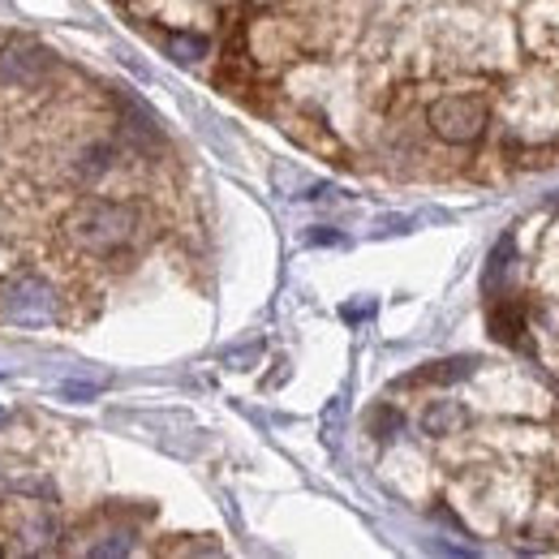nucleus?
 <instances>
[{"label": "nucleus", "mask_w": 559, "mask_h": 559, "mask_svg": "<svg viewBox=\"0 0 559 559\" xmlns=\"http://www.w3.org/2000/svg\"><path fill=\"white\" fill-rule=\"evenodd\" d=\"M139 228L142 211L134 203H121V199H86L61 224L70 250L73 254H86V259H112V254L130 250Z\"/></svg>", "instance_id": "f257e3e1"}, {"label": "nucleus", "mask_w": 559, "mask_h": 559, "mask_svg": "<svg viewBox=\"0 0 559 559\" xmlns=\"http://www.w3.org/2000/svg\"><path fill=\"white\" fill-rule=\"evenodd\" d=\"M61 319V293L57 284L35 272H22V276L4 280L0 284V323H13V328H48Z\"/></svg>", "instance_id": "f03ea898"}, {"label": "nucleus", "mask_w": 559, "mask_h": 559, "mask_svg": "<svg viewBox=\"0 0 559 559\" xmlns=\"http://www.w3.org/2000/svg\"><path fill=\"white\" fill-rule=\"evenodd\" d=\"M426 126L430 134L448 146H474V142L487 134L490 126V104L487 95H439L430 108H426Z\"/></svg>", "instance_id": "7ed1b4c3"}, {"label": "nucleus", "mask_w": 559, "mask_h": 559, "mask_svg": "<svg viewBox=\"0 0 559 559\" xmlns=\"http://www.w3.org/2000/svg\"><path fill=\"white\" fill-rule=\"evenodd\" d=\"M284 130H288L297 142H306L310 151H319V155H345L341 139H332V130H328L319 117H293Z\"/></svg>", "instance_id": "20e7f679"}, {"label": "nucleus", "mask_w": 559, "mask_h": 559, "mask_svg": "<svg viewBox=\"0 0 559 559\" xmlns=\"http://www.w3.org/2000/svg\"><path fill=\"white\" fill-rule=\"evenodd\" d=\"M164 52H168L177 66H199L211 52V44H207V35H199V31H168V35H164Z\"/></svg>", "instance_id": "39448f33"}, {"label": "nucleus", "mask_w": 559, "mask_h": 559, "mask_svg": "<svg viewBox=\"0 0 559 559\" xmlns=\"http://www.w3.org/2000/svg\"><path fill=\"white\" fill-rule=\"evenodd\" d=\"M465 421H469L465 405H456V401H435V405L421 414V430L439 439V435H456Z\"/></svg>", "instance_id": "423d86ee"}, {"label": "nucleus", "mask_w": 559, "mask_h": 559, "mask_svg": "<svg viewBox=\"0 0 559 559\" xmlns=\"http://www.w3.org/2000/svg\"><path fill=\"white\" fill-rule=\"evenodd\" d=\"M490 332H495L499 341L516 345L521 332H525V314H521V306H516V301H495V306H490Z\"/></svg>", "instance_id": "0eeeda50"}, {"label": "nucleus", "mask_w": 559, "mask_h": 559, "mask_svg": "<svg viewBox=\"0 0 559 559\" xmlns=\"http://www.w3.org/2000/svg\"><path fill=\"white\" fill-rule=\"evenodd\" d=\"M474 374V361L469 357H452V361H435L418 374V383H456V379H469Z\"/></svg>", "instance_id": "6e6552de"}, {"label": "nucleus", "mask_w": 559, "mask_h": 559, "mask_svg": "<svg viewBox=\"0 0 559 559\" xmlns=\"http://www.w3.org/2000/svg\"><path fill=\"white\" fill-rule=\"evenodd\" d=\"M104 538H108V543H91V547H86V556H130V551H134V543H130L134 534H126V530L104 534Z\"/></svg>", "instance_id": "1a4fd4ad"}, {"label": "nucleus", "mask_w": 559, "mask_h": 559, "mask_svg": "<svg viewBox=\"0 0 559 559\" xmlns=\"http://www.w3.org/2000/svg\"><path fill=\"white\" fill-rule=\"evenodd\" d=\"M61 396H70V401H91V396H99V383H66Z\"/></svg>", "instance_id": "9d476101"}, {"label": "nucleus", "mask_w": 559, "mask_h": 559, "mask_svg": "<svg viewBox=\"0 0 559 559\" xmlns=\"http://www.w3.org/2000/svg\"><path fill=\"white\" fill-rule=\"evenodd\" d=\"M396 426H401V414H392V409H379V414H374V430L388 435V430H396Z\"/></svg>", "instance_id": "9b49d317"}, {"label": "nucleus", "mask_w": 559, "mask_h": 559, "mask_svg": "<svg viewBox=\"0 0 559 559\" xmlns=\"http://www.w3.org/2000/svg\"><path fill=\"white\" fill-rule=\"evenodd\" d=\"M310 241L314 246H332V241H341V233H310Z\"/></svg>", "instance_id": "f8f14e48"}, {"label": "nucleus", "mask_w": 559, "mask_h": 559, "mask_svg": "<svg viewBox=\"0 0 559 559\" xmlns=\"http://www.w3.org/2000/svg\"><path fill=\"white\" fill-rule=\"evenodd\" d=\"M259 4H280V0H259Z\"/></svg>", "instance_id": "ddd939ff"}]
</instances>
